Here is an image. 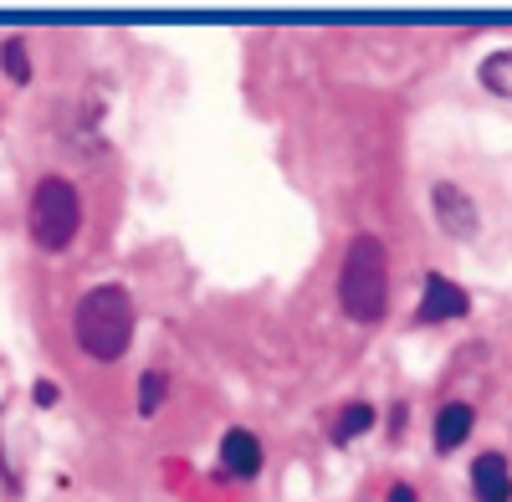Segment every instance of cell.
<instances>
[{
  "label": "cell",
  "mask_w": 512,
  "mask_h": 502,
  "mask_svg": "<svg viewBox=\"0 0 512 502\" xmlns=\"http://www.w3.org/2000/svg\"><path fill=\"white\" fill-rule=\"evenodd\" d=\"M72 328H77L82 354H93L98 364H113V359H123L128 339H134V298H128L118 282H103L93 292H82Z\"/></svg>",
  "instance_id": "6da1fadb"
},
{
  "label": "cell",
  "mask_w": 512,
  "mask_h": 502,
  "mask_svg": "<svg viewBox=\"0 0 512 502\" xmlns=\"http://www.w3.org/2000/svg\"><path fill=\"white\" fill-rule=\"evenodd\" d=\"M338 303L354 323H379L390 303V257L374 236H354L344 251V272H338Z\"/></svg>",
  "instance_id": "7a4b0ae2"
},
{
  "label": "cell",
  "mask_w": 512,
  "mask_h": 502,
  "mask_svg": "<svg viewBox=\"0 0 512 502\" xmlns=\"http://www.w3.org/2000/svg\"><path fill=\"white\" fill-rule=\"evenodd\" d=\"M26 226H31V241H36L41 251H62V246L77 236V226H82V200H77L72 180H62V175L36 180Z\"/></svg>",
  "instance_id": "3957f363"
},
{
  "label": "cell",
  "mask_w": 512,
  "mask_h": 502,
  "mask_svg": "<svg viewBox=\"0 0 512 502\" xmlns=\"http://www.w3.org/2000/svg\"><path fill=\"white\" fill-rule=\"evenodd\" d=\"M431 205H436V221H441L446 236H456V241H472L477 236V205L466 200L461 185H436L431 190Z\"/></svg>",
  "instance_id": "277c9868"
},
{
  "label": "cell",
  "mask_w": 512,
  "mask_h": 502,
  "mask_svg": "<svg viewBox=\"0 0 512 502\" xmlns=\"http://www.w3.org/2000/svg\"><path fill=\"white\" fill-rule=\"evenodd\" d=\"M466 313H472V298H466L456 282H446L441 272L425 277V298H420V318L425 323H446V318H466Z\"/></svg>",
  "instance_id": "5b68a950"
},
{
  "label": "cell",
  "mask_w": 512,
  "mask_h": 502,
  "mask_svg": "<svg viewBox=\"0 0 512 502\" xmlns=\"http://www.w3.org/2000/svg\"><path fill=\"white\" fill-rule=\"evenodd\" d=\"M221 467L231 472V477H256V472H262V441H256L251 431H226V441H221Z\"/></svg>",
  "instance_id": "8992f818"
},
{
  "label": "cell",
  "mask_w": 512,
  "mask_h": 502,
  "mask_svg": "<svg viewBox=\"0 0 512 502\" xmlns=\"http://www.w3.org/2000/svg\"><path fill=\"white\" fill-rule=\"evenodd\" d=\"M472 492H477V502H507V497H512L507 456H497V451L477 456V467H472Z\"/></svg>",
  "instance_id": "52a82bcc"
},
{
  "label": "cell",
  "mask_w": 512,
  "mask_h": 502,
  "mask_svg": "<svg viewBox=\"0 0 512 502\" xmlns=\"http://www.w3.org/2000/svg\"><path fill=\"white\" fill-rule=\"evenodd\" d=\"M466 436H472V405H446V410L436 415V451L446 456V451H456Z\"/></svg>",
  "instance_id": "ba28073f"
},
{
  "label": "cell",
  "mask_w": 512,
  "mask_h": 502,
  "mask_svg": "<svg viewBox=\"0 0 512 502\" xmlns=\"http://www.w3.org/2000/svg\"><path fill=\"white\" fill-rule=\"evenodd\" d=\"M482 88L497 98H512V52H497L482 62Z\"/></svg>",
  "instance_id": "9c48e42d"
},
{
  "label": "cell",
  "mask_w": 512,
  "mask_h": 502,
  "mask_svg": "<svg viewBox=\"0 0 512 502\" xmlns=\"http://www.w3.org/2000/svg\"><path fill=\"white\" fill-rule=\"evenodd\" d=\"M374 426V410L369 405H344L338 410V421H333V441H354Z\"/></svg>",
  "instance_id": "30bf717a"
},
{
  "label": "cell",
  "mask_w": 512,
  "mask_h": 502,
  "mask_svg": "<svg viewBox=\"0 0 512 502\" xmlns=\"http://www.w3.org/2000/svg\"><path fill=\"white\" fill-rule=\"evenodd\" d=\"M0 57H6V77L11 82H31V62H26V41L11 36L6 47H0Z\"/></svg>",
  "instance_id": "8fae6325"
},
{
  "label": "cell",
  "mask_w": 512,
  "mask_h": 502,
  "mask_svg": "<svg viewBox=\"0 0 512 502\" xmlns=\"http://www.w3.org/2000/svg\"><path fill=\"white\" fill-rule=\"evenodd\" d=\"M164 395H169V385H164V374H144V380H139V415H154L159 405H164Z\"/></svg>",
  "instance_id": "7c38bea8"
},
{
  "label": "cell",
  "mask_w": 512,
  "mask_h": 502,
  "mask_svg": "<svg viewBox=\"0 0 512 502\" xmlns=\"http://www.w3.org/2000/svg\"><path fill=\"white\" fill-rule=\"evenodd\" d=\"M31 400H36V405H57V385H47V380H36Z\"/></svg>",
  "instance_id": "4fadbf2b"
},
{
  "label": "cell",
  "mask_w": 512,
  "mask_h": 502,
  "mask_svg": "<svg viewBox=\"0 0 512 502\" xmlns=\"http://www.w3.org/2000/svg\"><path fill=\"white\" fill-rule=\"evenodd\" d=\"M390 502H420V497H415V487H405V482H400V487L390 492Z\"/></svg>",
  "instance_id": "5bb4252c"
}]
</instances>
